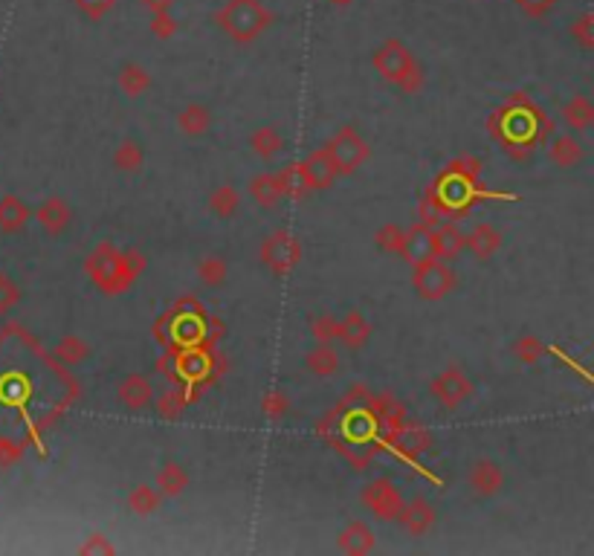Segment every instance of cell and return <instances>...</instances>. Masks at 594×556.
Returning a JSON list of instances; mask_svg holds the SVG:
<instances>
[{
  "label": "cell",
  "instance_id": "cell-1",
  "mask_svg": "<svg viewBox=\"0 0 594 556\" xmlns=\"http://www.w3.org/2000/svg\"><path fill=\"white\" fill-rule=\"evenodd\" d=\"M215 23L235 44H253L255 38L264 35L270 23H273V12H270L262 0H226V4L215 12Z\"/></svg>",
  "mask_w": 594,
  "mask_h": 556
},
{
  "label": "cell",
  "instance_id": "cell-2",
  "mask_svg": "<svg viewBox=\"0 0 594 556\" xmlns=\"http://www.w3.org/2000/svg\"><path fill=\"white\" fill-rule=\"evenodd\" d=\"M84 273L99 284L102 293H111V296L125 293L134 284L122 269V252H116L111 243H99V247L90 252V258L84 261Z\"/></svg>",
  "mask_w": 594,
  "mask_h": 556
},
{
  "label": "cell",
  "instance_id": "cell-3",
  "mask_svg": "<svg viewBox=\"0 0 594 556\" xmlns=\"http://www.w3.org/2000/svg\"><path fill=\"white\" fill-rule=\"evenodd\" d=\"M262 261L273 269L276 276H288L290 269L302 261V247L299 241H296L290 232L284 229H276L270 232L262 243Z\"/></svg>",
  "mask_w": 594,
  "mask_h": 556
},
{
  "label": "cell",
  "instance_id": "cell-4",
  "mask_svg": "<svg viewBox=\"0 0 594 556\" xmlns=\"http://www.w3.org/2000/svg\"><path fill=\"white\" fill-rule=\"evenodd\" d=\"M325 148H328L331 160H333V165H337L340 174H354L357 168L368 160L366 139L359 137L354 128H342V131H337Z\"/></svg>",
  "mask_w": 594,
  "mask_h": 556
},
{
  "label": "cell",
  "instance_id": "cell-5",
  "mask_svg": "<svg viewBox=\"0 0 594 556\" xmlns=\"http://www.w3.org/2000/svg\"><path fill=\"white\" fill-rule=\"evenodd\" d=\"M412 284H415V290L423 296V299L438 302L456 287V276H453V269L447 267L444 258H430V261L415 267V278H412Z\"/></svg>",
  "mask_w": 594,
  "mask_h": 556
},
{
  "label": "cell",
  "instance_id": "cell-6",
  "mask_svg": "<svg viewBox=\"0 0 594 556\" xmlns=\"http://www.w3.org/2000/svg\"><path fill=\"white\" fill-rule=\"evenodd\" d=\"M371 64H374V70H377L386 82H392V84H400L406 79V75L412 73V67H415V56L409 53L406 49V44L403 41H397V38H389L377 53H374V58H371Z\"/></svg>",
  "mask_w": 594,
  "mask_h": 556
},
{
  "label": "cell",
  "instance_id": "cell-7",
  "mask_svg": "<svg viewBox=\"0 0 594 556\" xmlns=\"http://www.w3.org/2000/svg\"><path fill=\"white\" fill-rule=\"evenodd\" d=\"M363 504L377 516V519H397L400 507H403V499H400V490L389 481V478H374V481L363 490Z\"/></svg>",
  "mask_w": 594,
  "mask_h": 556
},
{
  "label": "cell",
  "instance_id": "cell-8",
  "mask_svg": "<svg viewBox=\"0 0 594 556\" xmlns=\"http://www.w3.org/2000/svg\"><path fill=\"white\" fill-rule=\"evenodd\" d=\"M430 392L432 397L438 400L441 406L447 409H458L464 400L473 394V385L467 380V374L458 371V368H447L444 374H438V377L430 383Z\"/></svg>",
  "mask_w": 594,
  "mask_h": 556
},
{
  "label": "cell",
  "instance_id": "cell-9",
  "mask_svg": "<svg viewBox=\"0 0 594 556\" xmlns=\"http://www.w3.org/2000/svg\"><path fill=\"white\" fill-rule=\"evenodd\" d=\"M400 258H406L412 267H418L423 261H430V258H435L432 226L415 224L412 229H403V247H400Z\"/></svg>",
  "mask_w": 594,
  "mask_h": 556
},
{
  "label": "cell",
  "instance_id": "cell-10",
  "mask_svg": "<svg viewBox=\"0 0 594 556\" xmlns=\"http://www.w3.org/2000/svg\"><path fill=\"white\" fill-rule=\"evenodd\" d=\"M389 437H392V446L403 458H418L421 452L430 449V432H426L421 423H406L403 420L389 432Z\"/></svg>",
  "mask_w": 594,
  "mask_h": 556
},
{
  "label": "cell",
  "instance_id": "cell-11",
  "mask_svg": "<svg viewBox=\"0 0 594 556\" xmlns=\"http://www.w3.org/2000/svg\"><path fill=\"white\" fill-rule=\"evenodd\" d=\"M302 172H305L307 183H311L314 191L328 189L333 180L340 177V172H337V165H333L328 148H316V151L307 154V157L302 160Z\"/></svg>",
  "mask_w": 594,
  "mask_h": 556
},
{
  "label": "cell",
  "instance_id": "cell-12",
  "mask_svg": "<svg viewBox=\"0 0 594 556\" xmlns=\"http://www.w3.org/2000/svg\"><path fill=\"white\" fill-rule=\"evenodd\" d=\"M397 522H400V527L406 530V534L423 536V534H430L432 525H435V510L426 499H412L409 504L400 507Z\"/></svg>",
  "mask_w": 594,
  "mask_h": 556
},
{
  "label": "cell",
  "instance_id": "cell-13",
  "mask_svg": "<svg viewBox=\"0 0 594 556\" xmlns=\"http://www.w3.org/2000/svg\"><path fill=\"white\" fill-rule=\"evenodd\" d=\"M432 247H435V258L449 261V258L467 250V235L458 229L456 221H441L438 226H432Z\"/></svg>",
  "mask_w": 594,
  "mask_h": 556
},
{
  "label": "cell",
  "instance_id": "cell-14",
  "mask_svg": "<svg viewBox=\"0 0 594 556\" xmlns=\"http://www.w3.org/2000/svg\"><path fill=\"white\" fill-rule=\"evenodd\" d=\"M70 217H73L70 206H67V200H61V198H49L35 209V221L47 232V235H58V232L67 229Z\"/></svg>",
  "mask_w": 594,
  "mask_h": 556
},
{
  "label": "cell",
  "instance_id": "cell-15",
  "mask_svg": "<svg viewBox=\"0 0 594 556\" xmlns=\"http://www.w3.org/2000/svg\"><path fill=\"white\" fill-rule=\"evenodd\" d=\"M120 400L128 406V409H146L151 400H154V385L148 377H142V374H131V377H125L120 383Z\"/></svg>",
  "mask_w": 594,
  "mask_h": 556
},
{
  "label": "cell",
  "instance_id": "cell-16",
  "mask_svg": "<svg viewBox=\"0 0 594 556\" xmlns=\"http://www.w3.org/2000/svg\"><path fill=\"white\" fill-rule=\"evenodd\" d=\"M337 545L345 553H357L359 556V553H371L374 545H377V539H374V530L366 522H351L340 534Z\"/></svg>",
  "mask_w": 594,
  "mask_h": 556
},
{
  "label": "cell",
  "instance_id": "cell-17",
  "mask_svg": "<svg viewBox=\"0 0 594 556\" xmlns=\"http://www.w3.org/2000/svg\"><path fill=\"white\" fill-rule=\"evenodd\" d=\"M30 206L23 203L21 198H15V195H6V198H0V229L4 232H18V229H23L27 226V221H30Z\"/></svg>",
  "mask_w": 594,
  "mask_h": 556
},
{
  "label": "cell",
  "instance_id": "cell-18",
  "mask_svg": "<svg viewBox=\"0 0 594 556\" xmlns=\"http://www.w3.org/2000/svg\"><path fill=\"white\" fill-rule=\"evenodd\" d=\"M209 125H212V113H209V108L198 105V101H191V105H186L177 113V128L186 137H200L209 131Z\"/></svg>",
  "mask_w": 594,
  "mask_h": 556
},
{
  "label": "cell",
  "instance_id": "cell-19",
  "mask_svg": "<svg viewBox=\"0 0 594 556\" xmlns=\"http://www.w3.org/2000/svg\"><path fill=\"white\" fill-rule=\"evenodd\" d=\"M368 336H371L368 319H366L363 313H357V310H351V313H348V316L340 322V336H337V340H340L342 345H348V348H363Z\"/></svg>",
  "mask_w": 594,
  "mask_h": 556
},
{
  "label": "cell",
  "instance_id": "cell-20",
  "mask_svg": "<svg viewBox=\"0 0 594 556\" xmlns=\"http://www.w3.org/2000/svg\"><path fill=\"white\" fill-rule=\"evenodd\" d=\"M470 487H473L479 496H493L496 490L501 487V472H499L496 463L475 461L473 470H470Z\"/></svg>",
  "mask_w": 594,
  "mask_h": 556
},
{
  "label": "cell",
  "instance_id": "cell-21",
  "mask_svg": "<svg viewBox=\"0 0 594 556\" xmlns=\"http://www.w3.org/2000/svg\"><path fill=\"white\" fill-rule=\"evenodd\" d=\"M250 195L255 198L258 206H264V209H270V206H276L284 191H281V183H279V174H258L250 180Z\"/></svg>",
  "mask_w": 594,
  "mask_h": 556
},
{
  "label": "cell",
  "instance_id": "cell-22",
  "mask_svg": "<svg viewBox=\"0 0 594 556\" xmlns=\"http://www.w3.org/2000/svg\"><path fill=\"white\" fill-rule=\"evenodd\" d=\"M368 406H371V420L389 426V432L395 429V426L403 423V406H400L392 394L374 397V400H368Z\"/></svg>",
  "mask_w": 594,
  "mask_h": 556
},
{
  "label": "cell",
  "instance_id": "cell-23",
  "mask_svg": "<svg viewBox=\"0 0 594 556\" xmlns=\"http://www.w3.org/2000/svg\"><path fill=\"white\" fill-rule=\"evenodd\" d=\"M305 366L311 374H316V377H331V374H337V368H340V357L331 345L319 342L314 351L305 357Z\"/></svg>",
  "mask_w": 594,
  "mask_h": 556
},
{
  "label": "cell",
  "instance_id": "cell-24",
  "mask_svg": "<svg viewBox=\"0 0 594 556\" xmlns=\"http://www.w3.org/2000/svg\"><path fill=\"white\" fill-rule=\"evenodd\" d=\"M177 374L183 380H203V374H209V357L203 348H189L177 354Z\"/></svg>",
  "mask_w": 594,
  "mask_h": 556
},
{
  "label": "cell",
  "instance_id": "cell-25",
  "mask_svg": "<svg viewBox=\"0 0 594 556\" xmlns=\"http://www.w3.org/2000/svg\"><path fill=\"white\" fill-rule=\"evenodd\" d=\"M279 183H281L284 198H293V200H302V198H307V195L314 191L311 183H307L305 172H302V163H299V165L281 168V172H279Z\"/></svg>",
  "mask_w": 594,
  "mask_h": 556
},
{
  "label": "cell",
  "instance_id": "cell-26",
  "mask_svg": "<svg viewBox=\"0 0 594 556\" xmlns=\"http://www.w3.org/2000/svg\"><path fill=\"white\" fill-rule=\"evenodd\" d=\"M250 148H253L262 160H273V157H279V154H281L284 139H281V134L276 131V128L264 125V128H258V131L250 137Z\"/></svg>",
  "mask_w": 594,
  "mask_h": 556
},
{
  "label": "cell",
  "instance_id": "cell-27",
  "mask_svg": "<svg viewBox=\"0 0 594 556\" xmlns=\"http://www.w3.org/2000/svg\"><path fill=\"white\" fill-rule=\"evenodd\" d=\"M467 250L475 258H490L499 250V232L490 226V224H479L470 235H467Z\"/></svg>",
  "mask_w": 594,
  "mask_h": 556
},
{
  "label": "cell",
  "instance_id": "cell-28",
  "mask_svg": "<svg viewBox=\"0 0 594 556\" xmlns=\"http://www.w3.org/2000/svg\"><path fill=\"white\" fill-rule=\"evenodd\" d=\"M189 487V475L180 463H165L157 472V493L160 496H180Z\"/></svg>",
  "mask_w": 594,
  "mask_h": 556
},
{
  "label": "cell",
  "instance_id": "cell-29",
  "mask_svg": "<svg viewBox=\"0 0 594 556\" xmlns=\"http://www.w3.org/2000/svg\"><path fill=\"white\" fill-rule=\"evenodd\" d=\"M120 87H122L125 96L137 99L151 87V75H148L146 67H139V64H125L122 73H120Z\"/></svg>",
  "mask_w": 594,
  "mask_h": 556
},
{
  "label": "cell",
  "instance_id": "cell-30",
  "mask_svg": "<svg viewBox=\"0 0 594 556\" xmlns=\"http://www.w3.org/2000/svg\"><path fill=\"white\" fill-rule=\"evenodd\" d=\"M174 328H172V336L180 342V345H198L203 342L206 336V328H203V319L200 316H191V313H180V319H172Z\"/></svg>",
  "mask_w": 594,
  "mask_h": 556
},
{
  "label": "cell",
  "instance_id": "cell-31",
  "mask_svg": "<svg viewBox=\"0 0 594 556\" xmlns=\"http://www.w3.org/2000/svg\"><path fill=\"white\" fill-rule=\"evenodd\" d=\"M209 209L217 215V217H232L238 209H241V195L235 186H217L209 198Z\"/></svg>",
  "mask_w": 594,
  "mask_h": 556
},
{
  "label": "cell",
  "instance_id": "cell-32",
  "mask_svg": "<svg viewBox=\"0 0 594 556\" xmlns=\"http://www.w3.org/2000/svg\"><path fill=\"white\" fill-rule=\"evenodd\" d=\"M142 160H146V154H142V148L134 139H122L113 151V165L120 168V172H137Z\"/></svg>",
  "mask_w": 594,
  "mask_h": 556
},
{
  "label": "cell",
  "instance_id": "cell-33",
  "mask_svg": "<svg viewBox=\"0 0 594 556\" xmlns=\"http://www.w3.org/2000/svg\"><path fill=\"white\" fill-rule=\"evenodd\" d=\"M157 507H160V493L146 484H139L137 490H131V496H128V510L137 516H151Z\"/></svg>",
  "mask_w": 594,
  "mask_h": 556
},
{
  "label": "cell",
  "instance_id": "cell-34",
  "mask_svg": "<svg viewBox=\"0 0 594 556\" xmlns=\"http://www.w3.org/2000/svg\"><path fill=\"white\" fill-rule=\"evenodd\" d=\"M90 354V345L84 340H79V336H64V340L56 345V357L64 362V366H79V362H84Z\"/></svg>",
  "mask_w": 594,
  "mask_h": 556
},
{
  "label": "cell",
  "instance_id": "cell-35",
  "mask_svg": "<svg viewBox=\"0 0 594 556\" xmlns=\"http://www.w3.org/2000/svg\"><path fill=\"white\" fill-rule=\"evenodd\" d=\"M198 276L203 284H209V287H217V284L226 281V261L217 255H206L203 261L198 264Z\"/></svg>",
  "mask_w": 594,
  "mask_h": 556
},
{
  "label": "cell",
  "instance_id": "cell-36",
  "mask_svg": "<svg viewBox=\"0 0 594 556\" xmlns=\"http://www.w3.org/2000/svg\"><path fill=\"white\" fill-rule=\"evenodd\" d=\"M186 392H180V389H172V392H165L160 400H157V411L165 418V420H174V418H180L183 415V409H186Z\"/></svg>",
  "mask_w": 594,
  "mask_h": 556
},
{
  "label": "cell",
  "instance_id": "cell-37",
  "mask_svg": "<svg viewBox=\"0 0 594 556\" xmlns=\"http://www.w3.org/2000/svg\"><path fill=\"white\" fill-rule=\"evenodd\" d=\"M288 409H290V400H288V394H281V392H270L262 400V411H264L267 420H281L284 415H288Z\"/></svg>",
  "mask_w": 594,
  "mask_h": 556
},
{
  "label": "cell",
  "instance_id": "cell-38",
  "mask_svg": "<svg viewBox=\"0 0 594 556\" xmlns=\"http://www.w3.org/2000/svg\"><path fill=\"white\" fill-rule=\"evenodd\" d=\"M377 247H380L383 252H397V255H400V247H403V229H400L397 224L380 226V232H377Z\"/></svg>",
  "mask_w": 594,
  "mask_h": 556
},
{
  "label": "cell",
  "instance_id": "cell-39",
  "mask_svg": "<svg viewBox=\"0 0 594 556\" xmlns=\"http://www.w3.org/2000/svg\"><path fill=\"white\" fill-rule=\"evenodd\" d=\"M314 336H316V342H325V345H331V342H337V336H340V319H333V316H319V319H314Z\"/></svg>",
  "mask_w": 594,
  "mask_h": 556
},
{
  "label": "cell",
  "instance_id": "cell-40",
  "mask_svg": "<svg viewBox=\"0 0 594 556\" xmlns=\"http://www.w3.org/2000/svg\"><path fill=\"white\" fill-rule=\"evenodd\" d=\"M151 35L160 38V41H169L177 35V21L172 18V12H157L151 15Z\"/></svg>",
  "mask_w": 594,
  "mask_h": 556
},
{
  "label": "cell",
  "instance_id": "cell-41",
  "mask_svg": "<svg viewBox=\"0 0 594 556\" xmlns=\"http://www.w3.org/2000/svg\"><path fill=\"white\" fill-rule=\"evenodd\" d=\"M479 160H473V157H458V160H453L449 163V168L444 174H449V177H458V180H467V183H473L475 177H479Z\"/></svg>",
  "mask_w": 594,
  "mask_h": 556
},
{
  "label": "cell",
  "instance_id": "cell-42",
  "mask_svg": "<svg viewBox=\"0 0 594 556\" xmlns=\"http://www.w3.org/2000/svg\"><path fill=\"white\" fill-rule=\"evenodd\" d=\"M18 302H21V290H18V284L12 281L6 273H0V316L9 313V310L15 307Z\"/></svg>",
  "mask_w": 594,
  "mask_h": 556
},
{
  "label": "cell",
  "instance_id": "cell-43",
  "mask_svg": "<svg viewBox=\"0 0 594 556\" xmlns=\"http://www.w3.org/2000/svg\"><path fill=\"white\" fill-rule=\"evenodd\" d=\"M116 0H75V6L82 9V15H87L90 21H102L113 9Z\"/></svg>",
  "mask_w": 594,
  "mask_h": 556
},
{
  "label": "cell",
  "instance_id": "cell-44",
  "mask_svg": "<svg viewBox=\"0 0 594 556\" xmlns=\"http://www.w3.org/2000/svg\"><path fill=\"white\" fill-rule=\"evenodd\" d=\"M21 455H23V446H21V444L6 441V437H0V467L9 470L12 463L21 461Z\"/></svg>",
  "mask_w": 594,
  "mask_h": 556
},
{
  "label": "cell",
  "instance_id": "cell-45",
  "mask_svg": "<svg viewBox=\"0 0 594 556\" xmlns=\"http://www.w3.org/2000/svg\"><path fill=\"white\" fill-rule=\"evenodd\" d=\"M122 269L128 278L137 281L142 269H146V258H142V252H122Z\"/></svg>",
  "mask_w": 594,
  "mask_h": 556
},
{
  "label": "cell",
  "instance_id": "cell-46",
  "mask_svg": "<svg viewBox=\"0 0 594 556\" xmlns=\"http://www.w3.org/2000/svg\"><path fill=\"white\" fill-rule=\"evenodd\" d=\"M397 87L403 90L406 96H415V93H421V87H423V70H421V64H415V67H412V73H409L406 79L400 82Z\"/></svg>",
  "mask_w": 594,
  "mask_h": 556
},
{
  "label": "cell",
  "instance_id": "cell-47",
  "mask_svg": "<svg viewBox=\"0 0 594 556\" xmlns=\"http://www.w3.org/2000/svg\"><path fill=\"white\" fill-rule=\"evenodd\" d=\"M79 551L87 553V556H90V553H105V556H111V553H113V545H111V542H108L105 536H102V534H93Z\"/></svg>",
  "mask_w": 594,
  "mask_h": 556
},
{
  "label": "cell",
  "instance_id": "cell-48",
  "mask_svg": "<svg viewBox=\"0 0 594 556\" xmlns=\"http://www.w3.org/2000/svg\"><path fill=\"white\" fill-rule=\"evenodd\" d=\"M516 4L522 6V12H528V15H545V12L554 6V0H516Z\"/></svg>",
  "mask_w": 594,
  "mask_h": 556
},
{
  "label": "cell",
  "instance_id": "cell-49",
  "mask_svg": "<svg viewBox=\"0 0 594 556\" xmlns=\"http://www.w3.org/2000/svg\"><path fill=\"white\" fill-rule=\"evenodd\" d=\"M142 6H146L151 15H157V12H172L174 0H139Z\"/></svg>",
  "mask_w": 594,
  "mask_h": 556
},
{
  "label": "cell",
  "instance_id": "cell-50",
  "mask_svg": "<svg viewBox=\"0 0 594 556\" xmlns=\"http://www.w3.org/2000/svg\"><path fill=\"white\" fill-rule=\"evenodd\" d=\"M331 4H333V6H351L354 0H331Z\"/></svg>",
  "mask_w": 594,
  "mask_h": 556
}]
</instances>
